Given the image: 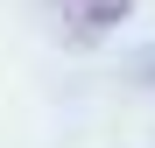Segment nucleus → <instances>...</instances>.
Here are the masks:
<instances>
[{"label": "nucleus", "instance_id": "f257e3e1", "mask_svg": "<svg viewBox=\"0 0 155 148\" xmlns=\"http://www.w3.org/2000/svg\"><path fill=\"white\" fill-rule=\"evenodd\" d=\"M127 7H134V0H49V14L64 21L71 42H99L106 28H120V21H127Z\"/></svg>", "mask_w": 155, "mask_h": 148}]
</instances>
